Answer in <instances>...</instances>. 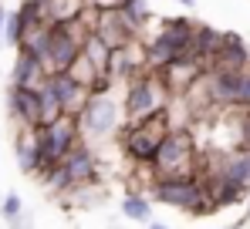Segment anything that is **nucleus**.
Segmentation results:
<instances>
[{
	"label": "nucleus",
	"instance_id": "nucleus-21",
	"mask_svg": "<svg viewBox=\"0 0 250 229\" xmlns=\"http://www.w3.org/2000/svg\"><path fill=\"white\" fill-rule=\"evenodd\" d=\"M0 209H3V219H17V216L24 212V202H21V195L10 192V195H3V206H0Z\"/></svg>",
	"mask_w": 250,
	"mask_h": 229
},
{
	"label": "nucleus",
	"instance_id": "nucleus-6",
	"mask_svg": "<svg viewBox=\"0 0 250 229\" xmlns=\"http://www.w3.org/2000/svg\"><path fill=\"white\" fill-rule=\"evenodd\" d=\"M44 182H47L51 192H68V189H75V186L98 182V155H95V149L78 142L58 165H51L44 172Z\"/></svg>",
	"mask_w": 250,
	"mask_h": 229
},
{
	"label": "nucleus",
	"instance_id": "nucleus-15",
	"mask_svg": "<svg viewBox=\"0 0 250 229\" xmlns=\"http://www.w3.org/2000/svg\"><path fill=\"white\" fill-rule=\"evenodd\" d=\"M44 64L38 57H31V54H24V51H17V57H14V71H10V88H41L44 81Z\"/></svg>",
	"mask_w": 250,
	"mask_h": 229
},
{
	"label": "nucleus",
	"instance_id": "nucleus-25",
	"mask_svg": "<svg viewBox=\"0 0 250 229\" xmlns=\"http://www.w3.org/2000/svg\"><path fill=\"white\" fill-rule=\"evenodd\" d=\"M149 229H169V226H163V223H152V226H149Z\"/></svg>",
	"mask_w": 250,
	"mask_h": 229
},
{
	"label": "nucleus",
	"instance_id": "nucleus-3",
	"mask_svg": "<svg viewBox=\"0 0 250 229\" xmlns=\"http://www.w3.org/2000/svg\"><path fill=\"white\" fill-rule=\"evenodd\" d=\"M169 88L163 84L159 71L152 68H142L139 75H132L125 81V101H122V112H125V125L128 121H142L149 114L163 112L169 105Z\"/></svg>",
	"mask_w": 250,
	"mask_h": 229
},
{
	"label": "nucleus",
	"instance_id": "nucleus-9",
	"mask_svg": "<svg viewBox=\"0 0 250 229\" xmlns=\"http://www.w3.org/2000/svg\"><path fill=\"white\" fill-rule=\"evenodd\" d=\"M78 142H82V135H78V121H75V114H58L51 125H41V128H38V145H41L44 172H47L51 165H58V162L71 152ZM44 172H41V175H44Z\"/></svg>",
	"mask_w": 250,
	"mask_h": 229
},
{
	"label": "nucleus",
	"instance_id": "nucleus-19",
	"mask_svg": "<svg viewBox=\"0 0 250 229\" xmlns=\"http://www.w3.org/2000/svg\"><path fill=\"white\" fill-rule=\"evenodd\" d=\"M64 75L71 77L75 84H82V88H91V84L98 81V71H95V68L88 64V57H84V54H78V57L71 61V68H68Z\"/></svg>",
	"mask_w": 250,
	"mask_h": 229
},
{
	"label": "nucleus",
	"instance_id": "nucleus-13",
	"mask_svg": "<svg viewBox=\"0 0 250 229\" xmlns=\"http://www.w3.org/2000/svg\"><path fill=\"white\" fill-rule=\"evenodd\" d=\"M14 152H17V165L24 175H41L44 162H41V145H38V128L21 125L17 138H14Z\"/></svg>",
	"mask_w": 250,
	"mask_h": 229
},
{
	"label": "nucleus",
	"instance_id": "nucleus-2",
	"mask_svg": "<svg viewBox=\"0 0 250 229\" xmlns=\"http://www.w3.org/2000/svg\"><path fill=\"white\" fill-rule=\"evenodd\" d=\"M196 162H200V149H196L193 132L169 128L149 162V169L156 179H186V175H196Z\"/></svg>",
	"mask_w": 250,
	"mask_h": 229
},
{
	"label": "nucleus",
	"instance_id": "nucleus-23",
	"mask_svg": "<svg viewBox=\"0 0 250 229\" xmlns=\"http://www.w3.org/2000/svg\"><path fill=\"white\" fill-rule=\"evenodd\" d=\"M3 17H7V7L0 3V27H3Z\"/></svg>",
	"mask_w": 250,
	"mask_h": 229
},
{
	"label": "nucleus",
	"instance_id": "nucleus-17",
	"mask_svg": "<svg viewBox=\"0 0 250 229\" xmlns=\"http://www.w3.org/2000/svg\"><path fill=\"white\" fill-rule=\"evenodd\" d=\"M122 212L132 223H152V199L146 192H128L122 199Z\"/></svg>",
	"mask_w": 250,
	"mask_h": 229
},
{
	"label": "nucleus",
	"instance_id": "nucleus-14",
	"mask_svg": "<svg viewBox=\"0 0 250 229\" xmlns=\"http://www.w3.org/2000/svg\"><path fill=\"white\" fill-rule=\"evenodd\" d=\"M44 84L54 91V98H58V105H61V112H64V114H78V112H82L84 98H88V88L75 84L68 75H47V77H44Z\"/></svg>",
	"mask_w": 250,
	"mask_h": 229
},
{
	"label": "nucleus",
	"instance_id": "nucleus-1",
	"mask_svg": "<svg viewBox=\"0 0 250 229\" xmlns=\"http://www.w3.org/2000/svg\"><path fill=\"white\" fill-rule=\"evenodd\" d=\"M78 121V135H82L84 145H102L108 138H115L125 128V112L122 105L115 101L112 91H102V95H88L82 105V112L75 114Z\"/></svg>",
	"mask_w": 250,
	"mask_h": 229
},
{
	"label": "nucleus",
	"instance_id": "nucleus-12",
	"mask_svg": "<svg viewBox=\"0 0 250 229\" xmlns=\"http://www.w3.org/2000/svg\"><path fill=\"white\" fill-rule=\"evenodd\" d=\"M200 75H203V64L196 57H176V61H169L166 68H159V77L169 88V95H183Z\"/></svg>",
	"mask_w": 250,
	"mask_h": 229
},
{
	"label": "nucleus",
	"instance_id": "nucleus-7",
	"mask_svg": "<svg viewBox=\"0 0 250 229\" xmlns=\"http://www.w3.org/2000/svg\"><path fill=\"white\" fill-rule=\"evenodd\" d=\"M91 31L84 27L82 20H61L47 27V51H44V75H64L71 68V61L82 54V40Z\"/></svg>",
	"mask_w": 250,
	"mask_h": 229
},
{
	"label": "nucleus",
	"instance_id": "nucleus-10",
	"mask_svg": "<svg viewBox=\"0 0 250 229\" xmlns=\"http://www.w3.org/2000/svg\"><path fill=\"white\" fill-rule=\"evenodd\" d=\"M91 34H98L112 51H115V47H125L128 40H139V31L125 20V14L119 7H98V17H95Z\"/></svg>",
	"mask_w": 250,
	"mask_h": 229
},
{
	"label": "nucleus",
	"instance_id": "nucleus-24",
	"mask_svg": "<svg viewBox=\"0 0 250 229\" xmlns=\"http://www.w3.org/2000/svg\"><path fill=\"white\" fill-rule=\"evenodd\" d=\"M176 3H183V7H193V3H196V0H176Z\"/></svg>",
	"mask_w": 250,
	"mask_h": 229
},
{
	"label": "nucleus",
	"instance_id": "nucleus-22",
	"mask_svg": "<svg viewBox=\"0 0 250 229\" xmlns=\"http://www.w3.org/2000/svg\"><path fill=\"white\" fill-rule=\"evenodd\" d=\"M91 3H95V7H119L122 0H91Z\"/></svg>",
	"mask_w": 250,
	"mask_h": 229
},
{
	"label": "nucleus",
	"instance_id": "nucleus-8",
	"mask_svg": "<svg viewBox=\"0 0 250 229\" xmlns=\"http://www.w3.org/2000/svg\"><path fill=\"white\" fill-rule=\"evenodd\" d=\"M152 199L163 202V206H172V209H183V212H213V202L207 195V186L200 175H186V179H156L152 182Z\"/></svg>",
	"mask_w": 250,
	"mask_h": 229
},
{
	"label": "nucleus",
	"instance_id": "nucleus-4",
	"mask_svg": "<svg viewBox=\"0 0 250 229\" xmlns=\"http://www.w3.org/2000/svg\"><path fill=\"white\" fill-rule=\"evenodd\" d=\"M193 20L186 17H169L163 20V27L156 31V38L146 44V68L159 71L176 57H196L193 54Z\"/></svg>",
	"mask_w": 250,
	"mask_h": 229
},
{
	"label": "nucleus",
	"instance_id": "nucleus-11",
	"mask_svg": "<svg viewBox=\"0 0 250 229\" xmlns=\"http://www.w3.org/2000/svg\"><path fill=\"white\" fill-rule=\"evenodd\" d=\"M7 105H10V114L17 118V125H27V128H38L41 125V98H38V88H10L7 91Z\"/></svg>",
	"mask_w": 250,
	"mask_h": 229
},
{
	"label": "nucleus",
	"instance_id": "nucleus-20",
	"mask_svg": "<svg viewBox=\"0 0 250 229\" xmlns=\"http://www.w3.org/2000/svg\"><path fill=\"white\" fill-rule=\"evenodd\" d=\"M24 38V27H21V17H17V10H7V17H3V27H0V44H7V47H17Z\"/></svg>",
	"mask_w": 250,
	"mask_h": 229
},
{
	"label": "nucleus",
	"instance_id": "nucleus-26",
	"mask_svg": "<svg viewBox=\"0 0 250 229\" xmlns=\"http://www.w3.org/2000/svg\"><path fill=\"white\" fill-rule=\"evenodd\" d=\"M227 229H240V226H227Z\"/></svg>",
	"mask_w": 250,
	"mask_h": 229
},
{
	"label": "nucleus",
	"instance_id": "nucleus-16",
	"mask_svg": "<svg viewBox=\"0 0 250 229\" xmlns=\"http://www.w3.org/2000/svg\"><path fill=\"white\" fill-rule=\"evenodd\" d=\"M82 54L88 57V64L98 71V77L108 75V57H112V47L98 38V34H88V38L82 40Z\"/></svg>",
	"mask_w": 250,
	"mask_h": 229
},
{
	"label": "nucleus",
	"instance_id": "nucleus-5",
	"mask_svg": "<svg viewBox=\"0 0 250 229\" xmlns=\"http://www.w3.org/2000/svg\"><path fill=\"white\" fill-rule=\"evenodd\" d=\"M169 132V118H166V108L142 121H128L122 132H119V142H122V152L132 165H149L152 155L159 149V142L166 138Z\"/></svg>",
	"mask_w": 250,
	"mask_h": 229
},
{
	"label": "nucleus",
	"instance_id": "nucleus-18",
	"mask_svg": "<svg viewBox=\"0 0 250 229\" xmlns=\"http://www.w3.org/2000/svg\"><path fill=\"white\" fill-rule=\"evenodd\" d=\"M119 10L125 14V20H128V24H132L139 34L146 31L149 14H152V10H149V0H122V3H119Z\"/></svg>",
	"mask_w": 250,
	"mask_h": 229
}]
</instances>
